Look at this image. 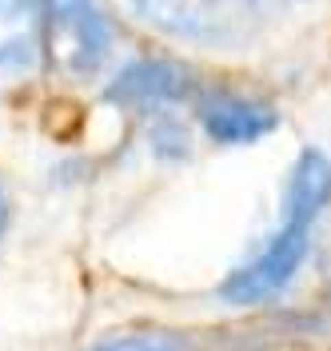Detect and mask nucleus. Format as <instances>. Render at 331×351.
I'll use <instances>...</instances> for the list:
<instances>
[{
    "label": "nucleus",
    "instance_id": "obj_1",
    "mask_svg": "<svg viewBox=\"0 0 331 351\" xmlns=\"http://www.w3.org/2000/svg\"><path fill=\"white\" fill-rule=\"evenodd\" d=\"M331 204V160L319 148H304L287 172L280 219L264 243L223 280L220 295L236 307H256L284 295L295 284L299 267L311 252V236Z\"/></svg>",
    "mask_w": 331,
    "mask_h": 351
},
{
    "label": "nucleus",
    "instance_id": "obj_2",
    "mask_svg": "<svg viewBox=\"0 0 331 351\" xmlns=\"http://www.w3.org/2000/svg\"><path fill=\"white\" fill-rule=\"evenodd\" d=\"M45 56L64 80H96L116 52V21L104 0H40Z\"/></svg>",
    "mask_w": 331,
    "mask_h": 351
},
{
    "label": "nucleus",
    "instance_id": "obj_3",
    "mask_svg": "<svg viewBox=\"0 0 331 351\" xmlns=\"http://www.w3.org/2000/svg\"><path fill=\"white\" fill-rule=\"evenodd\" d=\"M192 120L216 148H252L280 132V108L271 96L236 80H208L199 76L192 96Z\"/></svg>",
    "mask_w": 331,
    "mask_h": 351
},
{
    "label": "nucleus",
    "instance_id": "obj_4",
    "mask_svg": "<svg viewBox=\"0 0 331 351\" xmlns=\"http://www.w3.org/2000/svg\"><path fill=\"white\" fill-rule=\"evenodd\" d=\"M124 8L140 21L188 44H243L256 28V0H124Z\"/></svg>",
    "mask_w": 331,
    "mask_h": 351
},
{
    "label": "nucleus",
    "instance_id": "obj_5",
    "mask_svg": "<svg viewBox=\"0 0 331 351\" xmlns=\"http://www.w3.org/2000/svg\"><path fill=\"white\" fill-rule=\"evenodd\" d=\"M199 72L176 56H136L108 80L104 96L112 108L132 116L140 124L160 116H180L192 108Z\"/></svg>",
    "mask_w": 331,
    "mask_h": 351
},
{
    "label": "nucleus",
    "instance_id": "obj_6",
    "mask_svg": "<svg viewBox=\"0 0 331 351\" xmlns=\"http://www.w3.org/2000/svg\"><path fill=\"white\" fill-rule=\"evenodd\" d=\"M45 60L40 0H0V72H24Z\"/></svg>",
    "mask_w": 331,
    "mask_h": 351
},
{
    "label": "nucleus",
    "instance_id": "obj_7",
    "mask_svg": "<svg viewBox=\"0 0 331 351\" xmlns=\"http://www.w3.org/2000/svg\"><path fill=\"white\" fill-rule=\"evenodd\" d=\"M220 335H204V331H176V328H144V331H120L88 351H208Z\"/></svg>",
    "mask_w": 331,
    "mask_h": 351
},
{
    "label": "nucleus",
    "instance_id": "obj_8",
    "mask_svg": "<svg viewBox=\"0 0 331 351\" xmlns=\"http://www.w3.org/2000/svg\"><path fill=\"white\" fill-rule=\"evenodd\" d=\"M8 216H12V208H8V192H4V180H0V236L8 228Z\"/></svg>",
    "mask_w": 331,
    "mask_h": 351
}]
</instances>
